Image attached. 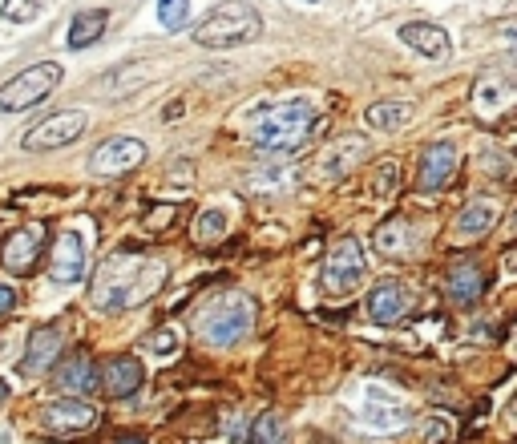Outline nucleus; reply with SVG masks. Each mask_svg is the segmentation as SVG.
Wrapping results in <instances>:
<instances>
[{
  "label": "nucleus",
  "instance_id": "36",
  "mask_svg": "<svg viewBox=\"0 0 517 444\" xmlns=\"http://www.w3.org/2000/svg\"><path fill=\"white\" fill-rule=\"evenodd\" d=\"M312 5H316V0H312Z\"/></svg>",
  "mask_w": 517,
  "mask_h": 444
},
{
  "label": "nucleus",
  "instance_id": "30",
  "mask_svg": "<svg viewBox=\"0 0 517 444\" xmlns=\"http://www.w3.org/2000/svg\"><path fill=\"white\" fill-rule=\"evenodd\" d=\"M396 178H400V170H396L392 162H384V166H380V170L372 174V190H376L380 198H388V194L396 190Z\"/></svg>",
  "mask_w": 517,
  "mask_h": 444
},
{
  "label": "nucleus",
  "instance_id": "13",
  "mask_svg": "<svg viewBox=\"0 0 517 444\" xmlns=\"http://www.w3.org/2000/svg\"><path fill=\"white\" fill-rule=\"evenodd\" d=\"M457 174V146L453 142H433L425 154H421V170H417V186L421 190H445Z\"/></svg>",
  "mask_w": 517,
  "mask_h": 444
},
{
  "label": "nucleus",
  "instance_id": "15",
  "mask_svg": "<svg viewBox=\"0 0 517 444\" xmlns=\"http://www.w3.org/2000/svg\"><path fill=\"white\" fill-rule=\"evenodd\" d=\"M372 243H376L380 255L400 259V255H412L421 247V227L412 218H388V222H380V227H376Z\"/></svg>",
  "mask_w": 517,
  "mask_h": 444
},
{
  "label": "nucleus",
  "instance_id": "17",
  "mask_svg": "<svg viewBox=\"0 0 517 444\" xmlns=\"http://www.w3.org/2000/svg\"><path fill=\"white\" fill-rule=\"evenodd\" d=\"M400 41H404L408 49H417L421 57H433V61H445V57L453 53L449 33H445L441 25H429V21H408V25H400Z\"/></svg>",
  "mask_w": 517,
  "mask_h": 444
},
{
  "label": "nucleus",
  "instance_id": "5",
  "mask_svg": "<svg viewBox=\"0 0 517 444\" xmlns=\"http://www.w3.org/2000/svg\"><path fill=\"white\" fill-rule=\"evenodd\" d=\"M57 85H61V65H57V61H37V65H29L25 73H17L13 81L0 85V109H5V114H21V109H33V105H41Z\"/></svg>",
  "mask_w": 517,
  "mask_h": 444
},
{
  "label": "nucleus",
  "instance_id": "24",
  "mask_svg": "<svg viewBox=\"0 0 517 444\" xmlns=\"http://www.w3.org/2000/svg\"><path fill=\"white\" fill-rule=\"evenodd\" d=\"M493 222H497V206L493 202H469L465 210H461V218H457V239L465 243H473V239H481V235H489L493 231Z\"/></svg>",
  "mask_w": 517,
  "mask_h": 444
},
{
  "label": "nucleus",
  "instance_id": "29",
  "mask_svg": "<svg viewBox=\"0 0 517 444\" xmlns=\"http://www.w3.org/2000/svg\"><path fill=\"white\" fill-rule=\"evenodd\" d=\"M0 13H5L9 25H25V21H33L41 13V0H5Z\"/></svg>",
  "mask_w": 517,
  "mask_h": 444
},
{
  "label": "nucleus",
  "instance_id": "9",
  "mask_svg": "<svg viewBox=\"0 0 517 444\" xmlns=\"http://www.w3.org/2000/svg\"><path fill=\"white\" fill-rule=\"evenodd\" d=\"M142 162H146V142H138V138H110V142H101L89 154V174L118 178V174L138 170Z\"/></svg>",
  "mask_w": 517,
  "mask_h": 444
},
{
  "label": "nucleus",
  "instance_id": "6",
  "mask_svg": "<svg viewBox=\"0 0 517 444\" xmlns=\"http://www.w3.org/2000/svg\"><path fill=\"white\" fill-rule=\"evenodd\" d=\"M364 271H368V259H364V251H360V239L344 235V239L328 251V259H324V291H328L332 299H348V295L364 283Z\"/></svg>",
  "mask_w": 517,
  "mask_h": 444
},
{
  "label": "nucleus",
  "instance_id": "1",
  "mask_svg": "<svg viewBox=\"0 0 517 444\" xmlns=\"http://www.w3.org/2000/svg\"><path fill=\"white\" fill-rule=\"evenodd\" d=\"M162 283H166V263L162 259L118 251L97 267V275L89 283V303H93V311H106V315L134 311L146 299H154L162 291Z\"/></svg>",
  "mask_w": 517,
  "mask_h": 444
},
{
  "label": "nucleus",
  "instance_id": "33",
  "mask_svg": "<svg viewBox=\"0 0 517 444\" xmlns=\"http://www.w3.org/2000/svg\"><path fill=\"white\" fill-rule=\"evenodd\" d=\"M505 41H509V49H513V57H517V25L505 29Z\"/></svg>",
  "mask_w": 517,
  "mask_h": 444
},
{
  "label": "nucleus",
  "instance_id": "12",
  "mask_svg": "<svg viewBox=\"0 0 517 444\" xmlns=\"http://www.w3.org/2000/svg\"><path fill=\"white\" fill-rule=\"evenodd\" d=\"M61 356V331L57 327H33L29 331V344H25V356H21V376L33 380V376H45Z\"/></svg>",
  "mask_w": 517,
  "mask_h": 444
},
{
  "label": "nucleus",
  "instance_id": "26",
  "mask_svg": "<svg viewBox=\"0 0 517 444\" xmlns=\"http://www.w3.org/2000/svg\"><path fill=\"white\" fill-rule=\"evenodd\" d=\"M227 235V214L223 210H202L194 218V243H215Z\"/></svg>",
  "mask_w": 517,
  "mask_h": 444
},
{
  "label": "nucleus",
  "instance_id": "7",
  "mask_svg": "<svg viewBox=\"0 0 517 444\" xmlns=\"http://www.w3.org/2000/svg\"><path fill=\"white\" fill-rule=\"evenodd\" d=\"M85 126H89V118L81 114V109H61V114H53V118H45V122H37L29 134H25V150L29 154H41V150H61V146H73L81 134H85Z\"/></svg>",
  "mask_w": 517,
  "mask_h": 444
},
{
  "label": "nucleus",
  "instance_id": "2",
  "mask_svg": "<svg viewBox=\"0 0 517 444\" xmlns=\"http://www.w3.org/2000/svg\"><path fill=\"white\" fill-rule=\"evenodd\" d=\"M316 105L303 101V97H291V101H275V105H263L259 114L251 118V142L271 154V158H291L295 150L307 146V138L316 134Z\"/></svg>",
  "mask_w": 517,
  "mask_h": 444
},
{
  "label": "nucleus",
  "instance_id": "34",
  "mask_svg": "<svg viewBox=\"0 0 517 444\" xmlns=\"http://www.w3.org/2000/svg\"><path fill=\"white\" fill-rule=\"evenodd\" d=\"M9 392H13V388H9V380H0V404L9 400Z\"/></svg>",
  "mask_w": 517,
  "mask_h": 444
},
{
  "label": "nucleus",
  "instance_id": "31",
  "mask_svg": "<svg viewBox=\"0 0 517 444\" xmlns=\"http://www.w3.org/2000/svg\"><path fill=\"white\" fill-rule=\"evenodd\" d=\"M421 436H425V444H441V440H449V424L445 420H429Z\"/></svg>",
  "mask_w": 517,
  "mask_h": 444
},
{
  "label": "nucleus",
  "instance_id": "22",
  "mask_svg": "<svg viewBox=\"0 0 517 444\" xmlns=\"http://www.w3.org/2000/svg\"><path fill=\"white\" fill-rule=\"evenodd\" d=\"M412 114H417V105H412V101H376V105H368L364 122H368L372 130H380V134H392V130L408 126Z\"/></svg>",
  "mask_w": 517,
  "mask_h": 444
},
{
  "label": "nucleus",
  "instance_id": "10",
  "mask_svg": "<svg viewBox=\"0 0 517 444\" xmlns=\"http://www.w3.org/2000/svg\"><path fill=\"white\" fill-rule=\"evenodd\" d=\"M85 267H89V247H85L81 231H61L53 243V255H49V275L61 287H73L85 279Z\"/></svg>",
  "mask_w": 517,
  "mask_h": 444
},
{
  "label": "nucleus",
  "instance_id": "8",
  "mask_svg": "<svg viewBox=\"0 0 517 444\" xmlns=\"http://www.w3.org/2000/svg\"><path fill=\"white\" fill-rule=\"evenodd\" d=\"M41 424H45L49 436L69 440V436H81V432H89V428L97 424V408H93L89 400L61 396V400H49V404L41 408Z\"/></svg>",
  "mask_w": 517,
  "mask_h": 444
},
{
  "label": "nucleus",
  "instance_id": "20",
  "mask_svg": "<svg viewBox=\"0 0 517 444\" xmlns=\"http://www.w3.org/2000/svg\"><path fill=\"white\" fill-rule=\"evenodd\" d=\"M408 420H412V412H408L404 404L388 400L380 388H372V392H368V412H364V424H368L372 432H396V428H404Z\"/></svg>",
  "mask_w": 517,
  "mask_h": 444
},
{
  "label": "nucleus",
  "instance_id": "19",
  "mask_svg": "<svg viewBox=\"0 0 517 444\" xmlns=\"http://www.w3.org/2000/svg\"><path fill=\"white\" fill-rule=\"evenodd\" d=\"M445 291H449V299H453V303H461V307L477 303V299L485 295V275H481V267H477V263H469V259L453 263V267H449V275H445Z\"/></svg>",
  "mask_w": 517,
  "mask_h": 444
},
{
  "label": "nucleus",
  "instance_id": "27",
  "mask_svg": "<svg viewBox=\"0 0 517 444\" xmlns=\"http://www.w3.org/2000/svg\"><path fill=\"white\" fill-rule=\"evenodd\" d=\"M146 352H154V356H174L178 348H182V331L174 327V323H166V327H158V331H150L146 336V344H142Z\"/></svg>",
  "mask_w": 517,
  "mask_h": 444
},
{
  "label": "nucleus",
  "instance_id": "16",
  "mask_svg": "<svg viewBox=\"0 0 517 444\" xmlns=\"http://www.w3.org/2000/svg\"><path fill=\"white\" fill-rule=\"evenodd\" d=\"M142 384H146V368H142L138 356H114L106 368H101V388H106L114 400L134 396Z\"/></svg>",
  "mask_w": 517,
  "mask_h": 444
},
{
  "label": "nucleus",
  "instance_id": "25",
  "mask_svg": "<svg viewBox=\"0 0 517 444\" xmlns=\"http://www.w3.org/2000/svg\"><path fill=\"white\" fill-rule=\"evenodd\" d=\"M251 444H287V420L279 412H259L251 424Z\"/></svg>",
  "mask_w": 517,
  "mask_h": 444
},
{
  "label": "nucleus",
  "instance_id": "14",
  "mask_svg": "<svg viewBox=\"0 0 517 444\" xmlns=\"http://www.w3.org/2000/svg\"><path fill=\"white\" fill-rule=\"evenodd\" d=\"M53 384H57L65 396L85 400V396L101 384V376H97V368H93V360H89L85 352H73V356H65V360L53 368Z\"/></svg>",
  "mask_w": 517,
  "mask_h": 444
},
{
  "label": "nucleus",
  "instance_id": "4",
  "mask_svg": "<svg viewBox=\"0 0 517 444\" xmlns=\"http://www.w3.org/2000/svg\"><path fill=\"white\" fill-rule=\"evenodd\" d=\"M251 323H255V303L247 295H227V299H219L211 311H206L198 331H202V340L211 348H231V344H239L247 336Z\"/></svg>",
  "mask_w": 517,
  "mask_h": 444
},
{
  "label": "nucleus",
  "instance_id": "21",
  "mask_svg": "<svg viewBox=\"0 0 517 444\" xmlns=\"http://www.w3.org/2000/svg\"><path fill=\"white\" fill-rule=\"evenodd\" d=\"M368 150V142L364 138H340L328 154H324V162H320V178L324 182H336V178H344L348 170H352V162H360V154Z\"/></svg>",
  "mask_w": 517,
  "mask_h": 444
},
{
  "label": "nucleus",
  "instance_id": "32",
  "mask_svg": "<svg viewBox=\"0 0 517 444\" xmlns=\"http://www.w3.org/2000/svg\"><path fill=\"white\" fill-rule=\"evenodd\" d=\"M17 307V287H9V283H0V315H9Z\"/></svg>",
  "mask_w": 517,
  "mask_h": 444
},
{
  "label": "nucleus",
  "instance_id": "3",
  "mask_svg": "<svg viewBox=\"0 0 517 444\" xmlns=\"http://www.w3.org/2000/svg\"><path fill=\"white\" fill-rule=\"evenodd\" d=\"M263 33V17L247 0H223L206 13V21L194 29V41L202 49H239Z\"/></svg>",
  "mask_w": 517,
  "mask_h": 444
},
{
  "label": "nucleus",
  "instance_id": "28",
  "mask_svg": "<svg viewBox=\"0 0 517 444\" xmlns=\"http://www.w3.org/2000/svg\"><path fill=\"white\" fill-rule=\"evenodd\" d=\"M158 21L166 29H186L190 25V0H158Z\"/></svg>",
  "mask_w": 517,
  "mask_h": 444
},
{
  "label": "nucleus",
  "instance_id": "35",
  "mask_svg": "<svg viewBox=\"0 0 517 444\" xmlns=\"http://www.w3.org/2000/svg\"><path fill=\"white\" fill-rule=\"evenodd\" d=\"M114 444H146V440H138V436H126V440H114Z\"/></svg>",
  "mask_w": 517,
  "mask_h": 444
},
{
  "label": "nucleus",
  "instance_id": "23",
  "mask_svg": "<svg viewBox=\"0 0 517 444\" xmlns=\"http://www.w3.org/2000/svg\"><path fill=\"white\" fill-rule=\"evenodd\" d=\"M106 25H110V13L106 9H85L73 17L69 25V49H89L106 37Z\"/></svg>",
  "mask_w": 517,
  "mask_h": 444
},
{
  "label": "nucleus",
  "instance_id": "11",
  "mask_svg": "<svg viewBox=\"0 0 517 444\" xmlns=\"http://www.w3.org/2000/svg\"><path fill=\"white\" fill-rule=\"evenodd\" d=\"M41 247H45V227H21L5 239L0 247V263H5L13 275H33V267L41 263Z\"/></svg>",
  "mask_w": 517,
  "mask_h": 444
},
{
  "label": "nucleus",
  "instance_id": "18",
  "mask_svg": "<svg viewBox=\"0 0 517 444\" xmlns=\"http://www.w3.org/2000/svg\"><path fill=\"white\" fill-rule=\"evenodd\" d=\"M408 307H412V295L400 287V283H376L372 287V295H368V315H372V323H396V319H404L408 315Z\"/></svg>",
  "mask_w": 517,
  "mask_h": 444
}]
</instances>
